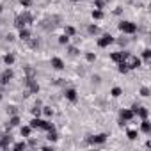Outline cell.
Masks as SVG:
<instances>
[{
    "mask_svg": "<svg viewBox=\"0 0 151 151\" xmlns=\"http://www.w3.org/2000/svg\"><path fill=\"white\" fill-rule=\"evenodd\" d=\"M121 62H123L128 69H135V68H139V66H141V59H139V57H135V55H132V54H123Z\"/></svg>",
    "mask_w": 151,
    "mask_h": 151,
    "instance_id": "6da1fadb",
    "label": "cell"
},
{
    "mask_svg": "<svg viewBox=\"0 0 151 151\" xmlns=\"http://www.w3.org/2000/svg\"><path fill=\"white\" fill-rule=\"evenodd\" d=\"M30 22H32V16H30V12H29V11H25L23 14H20V16L16 18L14 25H16L18 29H23L25 25H27V23H30Z\"/></svg>",
    "mask_w": 151,
    "mask_h": 151,
    "instance_id": "7a4b0ae2",
    "label": "cell"
},
{
    "mask_svg": "<svg viewBox=\"0 0 151 151\" xmlns=\"http://www.w3.org/2000/svg\"><path fill=\"white\" fill-rule=\"evenodd\" d=\"M119 30L124 32V34H133V32L137 30V25L132 23V22H121L119 23Z\"/></svg>",
    "mask_w": 151,
    "mask_h": 151,
    "instance_id": "3957f363",
    "label": "cell"
},
{
    "mask_svg": "<svg viewBox=\"0 0 151 151\" xmlns=\"http://www.w3.org/2000/svg\"><path fill=\"white\" fill-rule=\"evenodd\" d=\"M114 43V37L112 36H103L101 39H100V41H98V46H101V48H105V46H109V44H112Z\"/></svg>",
    "mask_w": 151,
    "mask_h": 151,
    "instance_id": "277c9868",
    "label": "cell"
},
{
    "mask_svg": "<svg viewBox=\"0 0 151 151\" xmlns=\"http://www.w3.org/2000/svg\"><path fill=\"white\" fill-rule=\"evenodd\" d=\"M11 78H12V71H11V69H5L4 73L0 75V84H7Z\"/></svg>",
    "mask_w": 151,
    "mask_h": 151,
    "instance_id": "5b68a950",
    "label": "cell"
},
{
    "mask_svg": "<svg viewBox=\"0 0 151 151\" xmlns=\"http://www.w3.org/2000/svg\"><path fill=\"white\" fill-rule=\"evenodd\" d=\"M89 141L93 142V144H101V142L107 141V135H105V133H100V135H96V137H91Z\"/></svg>",
    "mask_w": 151,
    "mask_h": 151,
    "instance_id": "8992f818",
    "label": "cell"
},
{
    "mask_svg": "<svg viewBox=\"0 0 151 151\" xmlns=\"http://www.w3.org/2000/svg\"><path fill=\"white\" fill-rule=\"evenodd\" d=\"M52 66H54L55 69H62V68H64V62H62V59H59V57H54V59H52Z\"/></svg>",
    "mask_w": 151,
    "mask_h": 151,
    "instance_id": "52a82bcc",
    "label": "cell"
},
{
    "mask_svg": "<svg viewBox=\"0 0 151 151\" xmlns=\"http://www.w3.org/2000/svg\"><path fill=\"white\" fill-rule=\"evenodd\" d=\"M133 110H123V112H121V119H124V121H130V119H132V117H133Z\"/></svg>",
    "mask_w": 151,
    "mask_h": 151,
    "instance_id": "ba28073f",
    "label": "cell"
},
{
    "mask_svg": "<svg viewBox=\"0 0 151 151\" xmlns=\"http://www.w3.org/2000/svg\"><path fill=\"white\" fill-rule=\"evenodd\" d=\"M133 112H137V114H139L141 117H142V119H146V117H148V109H144V107H139V109H133Z\"/></svg>",
    "mask_w": 151,
    "mask_h": 151,
    "instance_id": "9c48e42d",
    "label": "cell"
},
{
    "mask_svg": "<svg viewBox=\"0 0 151 151\" xmlns=\"http://www.w3.org/2000/svg\"><path fill=\"white\" fill-rule=\"evenodd\" d=\"M66 98L69 101H76V91L75 89H68L66 91Z\"/></svg>",
    "mask_w": 151,
    "mask_h": 151,
    "instance_id": "30bf717a",
    "label": "cell"
},
{
    "mask_svg": "<svg viewBox=\"0 0 151 151\" xmlns=\"http://www.w3.org/2000/svg\"><path fill=\"white\" fill-rule=\"evenodd\" d=\"M9 144H11V137L9 135H4L2 139H0V148H9Z\"/></svg>",
    "mask_w": 151,
    "mask_h": 151,
    "instance_id": "8fae6325",
    "label": "cell"
},
{
    "mask_svg": "<svg viewBox=\"0 0 151 151\" xmlns=\"http://www.w3.org/2000/svg\"><path fill=\"white\" fill-rule=\"evenodd\" d=\"M141 128H142V132H144V133H149V132H151V124H149V123H148L146 119L142 121V124H141Z\"/></svg>",
    "mask_w": 151,
    "mask_h": 151,
    "instance_id": "7c38bea8",
    "label": "cell"
},
{
    "mask_svg": "<svg viewBox=\"0 0 151 151\" xmlns=\"http://www.w3.org/2000/svg\"><path fill=\"white\" fill-rule=\"evenodd\" d=\"M20 37H22V39H25V41H27V39L30 37V32H29L27 29H20Z\"/></svg>",
    "mask_w": 151,
    "mask_h": 151,
    "instance_id": "4fadbf2b",
    "label": "cell"
},
{
    "mask_svg": "<svg viewBox=\"0 0 151 151\" xmlns=\"http://www.w3.org/2000/svg\"><path fill=\"white\" fill-rule=\"evenodd\" d=\"M41 124H43L41 119H32L30 121V128H41Z\"/></svg>",
    "mask_w": 151,
    "mask_h": 151,
    "instance_id": "5bb4252c",
    "label": "cell"
},
{
    "mask_svg": "<svg viewBox=\"0 0 151 151\" xmlns=\"http://www.w3.org/2000/svg\"><path fill=\"white\" fill-rule=\"evenodd\" d=\"M123 59V52H116V54H112V61L114 62H121Z\"/></svg>",
    "mask_w": 151,
    "mask_h": 151,
    "instance_id": "9a60e30c",
    "label": "cell"
},
{
    "mask_svg": "<svg viewBox=\"0 0 151 151\" xmlns=\"http://www.w3.org/2000/svg\"><path fill=\"white\" fill-rule=\"evenodd\" d=\"M4 62L7 64V66H11V64L14 62V55H11V54H9V55H5V57H4Z\"/></svg>",
    "mask_w": 151,
    "mask_h": 151,
    "instance_id": "2e32d148",
    "label": "cell"
},
{
    "mask_svg": "<svg viewBox=\"0 0 151 151\" xmlns=\"http://www.w3.org/2000/svg\"><path fill=\"white\" fill-rule=\"evenodd\" d=\"M121 94H123V89H121V87H114V89H112V96H114V98H119Z\"/></svg>",
    "mask_w": 151,
    "mask_h": 151,
    "instance_id": "e0dca14e",
    "label": "cell"
},
{
    "mask_svg": "<svg viewBox=\"0 0 151 151\" xmlns=\"http://www.w3.org/2000/svg\"><path fill=\"white\" fill-rule=\"evenodd\" d=\"M93 18H94V20H101V18H103V12H101L100 9L93 11Z\"/></svg>",
    "mask_w": 151,
    "mask_h": 151,
    "instance_id": "ac0fdd59",
    "label": "cell"
},
{
    "mask_svg": "<svg viewBox=\"0 0 151 151\" xmlns=\"http://www.w3.org/2000/svg\"><path fill=\"white\" fill-rule=\"evenodd\" d=\"M9 123H11V126H18V124H20V117L18 116H12Z\"/></svg>",
    "mask_w": 151,
    "mask_h": 151,
    "instance_id": "d6986e66",
    "label": "cell"
},
{
    "mask_svg": "<svg viewBox=\"0 0 151 151\" xmlns=\"http://www.w3.org/2000/svg\"><path fill=\"white\" fill-rule=\"evenodd\" d=\"M25 73H27V76H29V78H34V73H36V71L32 69L30 66H27V68H25Z\"/></svg>",
    "mask_w": 151,
    "mask_h": 151,
    "instance_id": "ffe728a7",
    "label": "cell"
},
{
    "mask_svg": "<svg viewBox=\"0 0 151 151\" xmlns=\"http://www.w3.org/2000/svg\"><path fill=\"white\" fill-rule=\"evenodd\" d=\"M30 130H32L30 126H25V128H22V135H25V137H29V135H30Z\"/></svg>",
    "mask_w": 151,
    "mask_h": 151,
    "instance_id": "44dd1931",
    "label": "cell"
},
{
    "mask_svg": "<svg viewBox=\"0 0 151 151\" xmlns=\"http://www.w3.org/2000/svg\"><path fill=\"white\" fill-rule=\"evenodd\" d=\"M69 41V37L66 36V34H64V36H61V37H59V43H61V44H66Z\"/></svg>",
    "mask_w": 151,
    "mask_h": 151,
    "instance_id": "7402d4cb",
    "label": "cell"
},
{
    "mask_svg": "<svg viewBox=\"0 0 151 151\" xmlns=\"http://www.w3.org/2000/svg\"><path fill=\"white\" fill-rule=\"evenodd\" d=\"M128 139H137V132H135V130H128Z\"/></svg>",
    "mask_w": 151,
    "mask_h": 151,
    "instance_id": "603a6c76",
    "label": "cell"
},
{
    "mask_svg": "<svg viewBox=\"0 0 151 151\" xmlns=\"http://www.w3.org/2000/svg\"><path fill=\"white\" fill-rule=\"evenodd\" d=\"M85 59H87L89 62H94V61H96V55H94V54H87V55H85Z\"/></svg>",
    "mask_w": 151,
    "mask_h": 151,
    "instance_id": "cb8c5ba5",
    "label": "cell"
},
{
    "mask_svg": "<svg viewBox=\"0 0 151 151\" xmlns=\"http://www.w3.org/2000/svg\"><path fill=\"white\" fill-rule=\"evenodd\" d=\"M119 71H121V73H128V68L124 66L123 62H119Z\"/></svg>",
    "mask_w": 151,
    "mask_h": 151,
    "instance_id": "d4e9b609",
    "label": "cell"
},
{
    "mask_svg": "<svg viewBox=\"0 0 151 151\" xmlns=\"http://www.w3.org/2000/svg\"><path fill=\"white\" fill-rule=\"evenodd\" d=\"M20 4H22L23 7H30V4H32V2H30V0H20Z\"/></svg>",
    "mask_w": 151,
    "mask_h": 151,
    "instance_id": "484cf974",
    "label": "cell"
},
{
    "mask_svg": "<svg viewBox=\"0 0 151 151\" xmlns=\"http://www.w3.org/2000/svg\"><path fill=\"white\" fill-rule=\"evenodd\" d=\"M48 139H50V141H57V135H55V132H54V130H50V135H48Z\"/></svg>",
    "mask_w": 151,
    "mask_h": 151,
    "instance_id": "4316f807",
    "label": "cell"
},
{
    "mask_svg": "<svg viewBox=\"0 0 151 151\" xmlns=\"http://www.w3.org/2000/svg\"><path fill=\"white\" fill-rule=\"evenodd\" d=\"M12 148H14V149H23V148H25V142H18V144H14Z\"/></svg>",
    "mask_w": 151,
    "mask_h": 151,
    "instance_id": "83f0119b",
    "label": "cell"
},
{
    "mask_svg": "<svg viewBox=\"0 0 151 151\" xmlns=\"http://www.w3.org/2000/svg\"><path fill=\"white\" fill-rule=\"evenodd\" d=\"M73 34H75V29L73 27H68L66 29V36H73Z\"/></svg>",
    "mask_w": 151,
    "mask_h": 151,
    "instance_id": "f1b7e54d",
    "label": "cell"
},
{
    "mask_svg": "<svg viewBox=\"0 0 151 151\" xmlns=\"http://www.w3.org/2000/svg\"><path fill=\"white\" fill-rule=\"evenodd\" d=\"M141 94H142V96H149V89H148V87H142V89H141Z\"/></svg>",
    "mask_w": 151,
    "mask_h": 151,
    "instance_id": "f546056e",
    "label": "cell"
},
{
    "mask_svg": "<svg viewBox=\"0 0 151 151\" xmlns=\"http://www.w3.org/2000/svg\"><path fill=\"white\" fill-rule=\"evenodd\" d=\"M89 32H91V34H96V32H98V27H96V25H91V27H89Z\"/></svg>",
    "mask_w": 151,
    "mask_h": 151,
    "instance_id": "4dcf8cb0",
    "label": "cell"
},
{
    "mask_svg": "<svg viewBox=\"0 0 151 151\" xmlns=\"http://www.w3.org/2000/svg\"><path fill=\"white\" fill-rule=\"evenodd\" d=\"M149 57H151V52H149V50H144V59L149 61Z\"/></svg>",
    "mask_w": 151,
    "mask_h": 151,
    "instance_id": "1f68e13d",
    "label": "cell"
},
{
    "mask_svg": "<svg viewBox=\"0 0 151 151\" xmlns=\"http://www.w3.org/2000/svg\"><path fill=\"white\" fill-rule=\"evenodd\" d=\"M43 112H44V114H46V116H52V109H48V107H46V109H44V110H43Z\"/></svg>",
    "mask_w": 151,
    "mask_h": 151,
    "instance_id": "d6a6232c",
    "label": "cell"
},
{
    "mask_svg": "<svg viewBox=\"0 0 151 151\" xmlns=\"http://www.w3.org/2000/svg\"><path fill=\"white\" fill-rule=\"evenodd\" d=\"M32 112H34V116H39V112H41V109H37V107H36L34 110H32Z\"/></svg>",
    "mask_w": 151,
    "mask_h": 151,
    "instance_id": "836d02e7",
    "label": "cell"
},
{
    "mask_svg": "<svg viewBox=\"0 0 151 151\" xmlns=\"http://www.w3.org/2000/svg\"><path fill=\"white\" fill-rule=\"evenodd\" d=\"M0 12H2V5H0Z\"/></svg>",
    "mask_w": 151,
    "mask_h": 151,
    "instance_id": "e575fe53",
    "label": "cell"
},
{
    "mask_svg": "<svg viewBox=\"0 0 151 151\" xmlns=\"http://www.w3.org/2000/svg\"><path fill=\"white\" fill-rule=\"evenodd\" d=\"M71 2H78V0H71Z\"/></svg>",
    "mask_w": 151,
    "mask_h": 151,
    "instance_id": "d590c367",
    "label": "cell"
},
{
    "mask_svg": "<svg viewBox=\"0 0 151 151\" xmlns=\"http://www.w3.org/2000/svg\"><path fill=\"white\" fill-rule=\"evenodd\" d=\"M0 100H2V94H0Z\"/></svg>",
    "mask_w": 151,
    "mask_h": 151,
    "instance_id": "8d00e7d4",
    "label": "cell"
}]
</instances>
